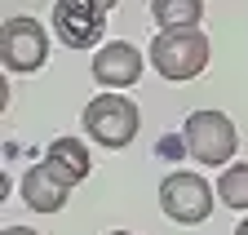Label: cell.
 I'll list each match as a JSON object with an SVG mask.
<instances>
[{"label":"cell","mask_w":248,"mask_h":235,"mask_svg":"<svg viewBox=\"0 0 248 235\" xmlns=\"http://www.w3.org/2000/svg\"><path fill=\"white\" fill-rule=\"evenodd\" d=\"M208 36L200 27H160V36L151 40V67L160 71L164 80L182 84V80H195L208 67Z\"/></svg>","instance_id":"6da1fadb"},{"label":"cell","mask_w":248,"mask_h":235,"mask_svg":"<svg viewBox=\"0 0 248 235\" xmlns=\"http://www.w3.org/2000/svg\"><path fill=\"white\" fill-rule=\"evenodd\" d=\"M138 107L124 98V89H102L84 107V133L107 146V151H124L133 138H138Z\"/></svg>","instance_id":"7a4b0ae2"},{"label":"cell","mask_w":248,"mask_h":235,"mask_svg":"<svg viewBox=\"0 0 248 235\" xmlns=\"http://www.w3.org/2000/svg\"><path fill=\"white\" fill-rule=\"evenodd\" d=\"M182 138H186V151H191V160H195V164H208V169L231 164L235 151H239V133H235V125H231V115L213 111V107L186 115Z\"/></svg>","instance_id":"3957f363"},{"label":"cell","mask_w":248,"mask_h":235,"mask_svg":"<svg viewBox=\"0 0 248 235\" xmlns=\"http://www.w3.org/2000/svg\"><path fill=\"white\" fill-rule=\"evenodd\" d=\"M213 200H217V191L200 178V173H191V169H177V173H169V178L160 182V209L177 226L208 222L213 218Z\"/></svg>","instance_id":"277c9868"},{"label":"cell","mask_w":248,"mask_h":235,"mask_svg":"<svg viewBox=\"0 0 248 235\" xmlns=\"http://www.w3.org/2000/svg\"><path fill=\"white\" fill-rule=\"evenodd\" d=\"M49 31L67 49H93L107 31V5L102 0H53Z\"/></svg>","instance_id":"5b68a950"},{"label":"cell","mask_w":248,"mask_h":235,"mask_svg":"<svg viewBox=\"0 0 248 235\" xmlns=\"http://www.w3.org/2000/svg\"><path fill=\"white\" fill-rule=\"evenodd\" d=\"M49 36L45 22L36 18H9L0 27V63L5 71H40L49 58Z\"/></svg>","instance_id":"8992f818"},{"label":"cell","mask_w":248,"mask_h":235,"mask_svg":"<svg viewBox=\"0 0 248 235\" xmlns=\"http://www.w3.org/2000/svg\"><path fill=\"white\" fill-rule=\"evenodd\" d=\"M93 80L102 89H129L142 80V53L129 40H111L93 53Z\"/></svg>","instance_id":"52a82bcc"},{"label":"cell","mask_w":248,"mask_h":235,"mask_svg":"<svg viewBox=\"0 0 248 235\" xmlns=\"http://www.w3.org/2000/svg\"><path fill=\"white\" fill-rule=\"evenodd\" d=\"M18 191H22V200H27L31 213H62V204H67V195H71V187L58 182L45 160L31 164V169L22 173V187H18Z\"/></svg>","instance_id":"ba28073f"},{"label":"cell","mask_w":248,"mask_h":235,"mask_svg":"<svg viewBox=\"0 0 248 235\" xmlns=\"http://www.w3.org/2000/svg\"><path fill=\"white\" fill-rule=\"evenodd\" d=\"M45 164L58 182H67V187H80L89 178V146L80 138H58L49 151H45Z\"/></svg>","instance_id":"9c48e42d"},{"label":"cell","mask_w":248,"mask_h":235,"mask_svg":"<svg viewBox=\"0 0 248 235\" xmlns=\"http://www.w3.org/2000/svg\"><path fill=\"white\" fill-rule=\"evenodd\" d=\"M151 18L160 27H200L204 0H151Z\"/></svg>","instance_id":"30bf717a"},{"label":"cell","mask_w":248,"mask_h":235,"mask_svg":"<svg viewBox=\"0 0 248 235\" xmlns=\"http://www.w3.org/2000/svg\"><path fill=\"white\" fill-rule=\"evenodd\" d=\"M217 195H222L226 209L248 213V164H226L222 182H217Z\"/></svg>","instance_id":"8fae6325"},{"label":"cell","mask_w":248,"mask_h":235,"mask_svg":"<svg viewBox=\"0 0 248 235\" xmlns=\"http://www.w3.org/2000/svg\"><path fill=\"white\" fill-rule=\"evenodd\" d=\"M0 235H40V231H31V226H5Z\"/></svg>","instance_id":"7c38bea8"},{"label":"cell","mask_w":248,"mask_h":235,"mask_svg":"<svg viewBox=\"0 0 248 235\" xmlns=\"http://www.w3.org/2000/svg\"><path fill=\"white\" fill-rule=\"evenodd\" d=\"M235 235H248V218H244V222H239V226H235Z\"/></svg>","instance_id":"4fadbf2b"},{"label":"cell","mask_w":248,"mask_h":235,"mask_svg":"<svg viewBox=\"0 0 248 235\" xmlns=\"http://www.w3.org/2000/svg\"><path fill=\"white\" fill-rule=\"evenodd\" d=\"M102 5H107V9H115V5H120V0H102Z\"/></svg>","instance_id":"5bb4252c"},{"label":"cell","mask_w":248,"mask_h":235,"mask_svg":"<svg viewBox=\"0 0 248 235\" xmlns=\"http://www.w3.org/2000/svg\"><path fill=\"white\" fill-rule=\"evenodd\" d=\"M107 235H133V231H107Z\"/></svg>","instance_id":"9a60e30c"}]
</instances>
